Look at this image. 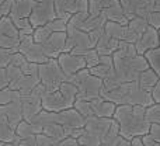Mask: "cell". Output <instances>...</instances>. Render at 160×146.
<instances>
[{
  "label": "cell",
  "instance_id": "6da1fadb",
  "mask_svg": "<svg viewBox=\"0 0 160 146\" xmlns=\"http://www.w3.org/2000/svg\"><path fill=\"white\" fill-rule=\"evenodd\" d=\"M150 124L146 118V107L143 105H133V114L127 121L119 124V132L122 138L132 139L135 136H145L149 133Z\"/></svg>",
  "mask_w": 160,
  "mask_h": 146
},
{
  "label": "cell",
  "instance_id": "7a4b0ae2",
  "mask_svg": "<svg viewBox=\"0 0 160 146\" xmlns=\"http://www.w3.org/2000/svg\"><path fill=\"white\" fill-rule=\"evenodd\" d=\"M38 76L41 83L47 86L48 91H56L59 90L61 84L68 80V76L62 70L61 65L58 62V58H51L48 62L39 65Z\"/></svg>",
  "mask_w": 160,
  "mask_h": 146
},
{
  "label": "cell",
  "instance_id": "3957f363",
  "mask_svg": "<svg viewBox=\"0 0 160 146\" xmlns=\"http://www.w3.org/2000/svg\"><path fill=\"white\" fill-rule=\"evenodd\" d=\"M56 17V8L53 2H37L30 14V23L34 28L45 25Z\"/></svg>",
  "mask_w": 160,
  "mask_h": 146
},
{
  "label": "cell",
  "instance_id": "277c9868",
  "mask_svg": "<svg viewBox=\"0 0 160 146\" xmlns=\"http://www.w3.org/2000/svg\"><path fill=\"white\" fill-rule=\"evenodd\" d=\"M78 87H79L78 98H84L90 101V100L101 96L102 90H104V82H102V79L90 73Z\"/></svg>",
  "mask_w": 160,
  "mask_h": 146
},
{
  "label": "cell",
  "instance_id": "5b68a950",
  "mask_svg": "<svg viewBox=\"0 0 160 146\" xmlns=\"http://www.w3.org/2000/svg\"><path fill=\"white\" fill-rule=\"evenodd\" d=\"M119 3H121L128 20L133 18V17H145V18H148L149 13L155 10L156 6L149 0H119Z\"/></svg>",
  "mask_w": 160,
  "mask_h": 146
},
{
  "label": "cell",
  "instance_id": "8992f818",
  "mask_svg": "<svg viewBox=\"0 0 160 146\" xmlns=\"http://www.w3.org/2000/svg\"><path fill=\"white\" fill-rule=\"evenodd\" d=\"M66 39H68V33L66 31L52 33L47 41H44V42L39 44V47H41L42 52H44L49 59L51 58H58V56L63 52Z\"/></svg>",
  "mask_w": 160,
  "mask_h": 146
},
{
  "label": "cell",
  "instance_id": "52a82bcc",
  "mask_svg": "<svg viewBox=\"0 0 160 146\" xmlns=\"http://www.w3.org/2000/svg\"><path fill=\"white\" fill-rule=\"evenodd\" d=\"M58 62L68 77H70L72 74L78 73L79 70L87 68L84 56L75 55V53H72V52H62L61 55L58 56Z\"/></svg>",
  "mask_w": 160,
  "mask_h": 146
},
{
  "label": "cell",
  "instance_id": "ba28073f",
  "mask_svg": "<svg viewBox=\"0 0 160 146\" xmlns=\"http://www.w3.org/2000/svg\"><path fill=\"white\" fill-rule=\"evenodd\" d=\"M41 104L44 110L53 111V113H61L66 108L73 107V103L69 101L59 90L56 91H48L41 100Z\"/></svg>",
  "mask_w": 160,
  "mask_h": 146
},
{
  "label": "cell",
  "instance_id": "9c48e42d",
  "mask_svg": "<svg viewBox=\"0 0 160 146\" xmlns=\"http://www.w3.org/2000/svg\"><path fill=\"white\" fill-rule=\"evenodd\" d=\"M0 117L4 118L13 129H16L20 122L24 119V117H22V103L13 101L8 103V104H0Z\"/></svg>",
  "mask_w": 160,
  "mask_h": 146
},
{
  "label": "cell",
  "instance_id": "30bf717a",
  "mask_svg": "<svg viewBox=\"0 0 160 146\" xmlns=\"http://www.w3.org/2000/svg\"><path fill=\"white\" fill-rule=\"evenodd\" d=\"M159 45H160L159 30L152 27V25H149V27L146 28V31L142 34V37L139 38V41L135 44V47H136V51H138L139 55H145L149 49L159 47Z\"/></svg>",
  "mask_w": 160,
  "mask_h": 146
},
{
  "label": "cell",
  "instance_id": "8fae6325",
  "mask_svg": "<svg viewBox=\"0 0 160 146\" xmlns=\"http://www.w3.org/2000/svg\"><path fill=\"white\" fill-rule=\"evenodd\" d=\"M112 121H114V118L93 115V117L86 119L84 128H86V131L97 135L98 138H101V141H102V138L105 136V133L108 132V129H110L111 125H112Z\"/></svg>",
  "mask_w": 160,
  "mask_h": 146
},
{
  "label": "cell",
  "instance_id": "7c38bea8",
  "mask_svg": "<svg viewBox=\"0 0 160 146\" xmlns=\"http://www.w3.org/2000/svg\"><path fill=\"white\" fill-rule=\"evenodd\" d=\"M58 122L63 127L70 128H84L86 118L76 110L75 107L66 108V110L58 113Z\"/></svg>",
  "mask_w": 160,
  "mask_h": 146
},
{
  "label": "cell",
  "instance_id": "4fadbf2b",
  "mask_svg": "<svg viewBox=\"0 0 160 146\" xmlns=\"http://www.w3.org/2000/svg\"><path fill=\"white\" fill-rule=\"evenodd\" d=\"M91 107H93L94 115L97 117H107V118H114V113H115L117 104L110 100H105L104 97H96V98L90 100Z\"/></svg>",
  "mask_w": 160,
  "mask_h": 146
},
{
  "label": "cell",
  "instance_id": "5bb4252c",
  "mask_svg": "<svg viewBox=\"0 0 160 146\" xmlns=\"http://www.w3.org/2000/svg\"><path fill=\"white\" fill-rule=\"evenodd\" d=\"M37 0H14L10 17L11 18H28Z\"/></svg>",
  "mask_w": 160,
  "mask_h": 146
},
{
  "label": "cell",
  "instance_id": "9a60e30c",
  "mask_svg": "<svg viewBox=\"0 0 160 146\" xmlns=\"http://www.w3.org/2000/svg\"><path fill=\"white\" fill-rule=\"evenodd\" d=\"M44 131V128L41 125H38L37 122L32 121H27V119H22L18 124V127L16 128V133L17 138L20 139H25V138H32V136H37L38 133H41Z\"/></svg>",
  "mask_w": 160,
  "mask_h": 146
},
{
  "label": "cell",
  "instance_id": "2e32d148",
  "mask_svg": "<svg viewBox=\"0 0 160 146\" xmlns=\"http://www.w3.org/2000/svg\"><path fill=\"white\" fill-rule=\"evenodd\" d=\"M39 82H41V80H39L38 74H21V76L17 77L16 80H13L8 87L14 88V90H20V91L32 90Z\"/></svg>",
  "mask_w": 160,
  "mask_h": 146
},
{
  "label": "cell",
  "instance_id": "e0dca14e",
  "mask_svg": "<svg viewBox=\"0 0 160 146\" xmlns=\"http://www.w3.org/2000/svg\"><path fill=\"white\" fill-rule=\"evenodd\" d=\"M118 48H119V41L107 35V34H104L101 37V39L96 44V49L100 55H114V52Z\"/></svg>",
  "mask_w": 160,
  "mask_h": 146
},
{
  "label": "cell",
  "instance_id": "ac0fdd59",
  "mask_svg": "<svg viewBox=\"0 0 160 146\" xmlns=\"http://www.w3.org/2000/svg\"><path fill=\"white\" fill-rule=\"evenodd\" d=\"M102 13L105 14V17H107L108 21H117L119 23V24H124V25H128V17L125 16V11L124 8H122L121 3H115V4L110 6V7L104 8L102 10Z\"/></svg>",
  "mask_w": 160,
  "mask_h": 146
},
{
  "label": "cell",
  "instance_id": "d6986e66",
  "mask_svg": "<svg viewBox=\"0 0 160 146\" xmlns=\"http://www.w3.org/2000/svg\"><path fill=\"white\" fill-rule=\"evenodd\" d=\"M160 80V76L152 68H148L146 70H143L138 77V84L141 86L143 90L152 91L155 88V86L158 84V82Z\"/></svg>",
  "mask_w": 160,
  "mask_h": 146
},
{
  "label": "cell",
  "instance_id": "ffe728a7",
  "mask_svg": "<svg viewBox=\"0 0 160 146\" xmlns=\"http://www.w3.org/2000/svg\"><path fill=\"white\" fill-rule=\"evenodd\" d=\"M127 27L128 25H124V24H119L117 21H107L105 23V34L112 38L118 39V41H122L125 38V33H127Z\"/></svg>",
  "mask_w": 160,
  "mask_h": 146
},
{
  "label": "cell",
  "instance_id": "44dd1931",
  "mask_svg": "<svg viewBox=\"0 0 160 146\" xmlns=\"http://www.w3.org/2000/svg\"><path fill=\"white\" fill-rule=\"evenodd\" d=\"M122 139V135L119 132V124L114 119L111 128L108 129V132L105 133V136L102 138V145L105 146H117L119 143V141Z\"/></svg>",
  "mask_w": 160,
  "mask_h": 146
},
{
  "label": "cell",
  "instance_id": "7402d4cb",
  "mask_svg": "<svg viewBox=\"0 0 160 146\" xmlns=\"http://www.w3.org/2000/svg\"><path fill=\"white\" fill-rule=\"evenodd\" d=\"M42 132H44L45 135H48L49 138L58 141V142L62 141V139H65V138H68L66 132H65V127L63 125H61L59 122H52V124L47 125Z\"/></svg>",
  "mask_w": 160,
  "mask_h": 146
},
{
  "label": "cell",
  "instance_id": "603a6c76",
  "mask_svg": "<svg viewBox=\"0 0 160 146\" xmlns=\"http://www.w3.org/2000/svg\"><path fill=\"white\" fill-rule=\"evenodd\" d=\"M16 139H17L16 129H13L10 127V124L4 118L0 117V142L8 143V142H14Z\"/></svg>",
  "mask_w": 160,
  "mask_h": 146
},
{
  "label": "cell",
  "instance_id": "cb8c5ba5",
  "mask_svg": "<svg viewBox=\"0 0 160 146\" xmlns=\"http://www.w3.org/2000/svg\"><path fill=\"white\" fill-rule=\"evenodd\" d=\"M0 35L18 37V28L16 27L10 16H3L0 18Z\"/></svg>",
  "mask_w": 160,
  "mask_h": 146
},
{
  "label": "cell",
  "instance_id": "d4e9b609",
  "mask_svg": "<svg viewBox=\"0 0 160 146\" xmlns=\"http://www.w3.org/2000/svg\"><path fill=\"white\" fill-rule=\"evenodd\" d=\"M32 122H37L38 125H41L42 128H45L47 125L52 124V122H58V113H53V111H48L42 108L41 113L32 119Z\"/></svg>",
  "mask_w": 160,
  "mask_h": 146
},
{
  "label": "cell",
  "instance_id": "484cf974",
  "mask_svg": "<svg viewBox=\"0 0 160 146\" xmlns=\"http://www.w3.org/2000/svg\"><path fill=\"white\" fill-rule=\"evenodd\" d=\"M42 110L41 103H24L22 104V117L27 121H32Z\"/></svg>",
  "mask_w": 160,
  "mask_h": 146
},
{
  "label": "cell",
  "instance_id": "4316f807",
  "mask_svg": "<svg viewBox=\"0 0 160 146\" xmlns=\"http://www.w3.org/2000/svg\"><path fill=\"white\" fill-rule=\"evenodd\" d=\"M132 114H133L132 104H118L115 108V113H114V119H115L118 124H121V122L127 121Z\"/></svg>",
  "mask_w": 160,
  "mask_h": 146
},
{
  "label": "cell",
  "instance_id": "83f0119b",
  "mask_svg": "<svg viewBox=\"0 0 160 146\" xmlns=\"http://www.w3.org/2000/svg\"><path fill=\"white\" fill-rule=\"evenodd\" d=\"M145 58L148 59L149 66L160 76V45L148 51V52L145 53Z\"/></svg>",
  "mask_w": 160,
  "mask_h": 146
},
{
  "label": "cell",
  "instance_id": "f1b7e54d",
  "mask_svg": "<svg viewBox=\"0 0 160 146\" xmlns=\"http://www.w3.org/2000/svg\"><path fill=\"white\" fill-rule=\"evenodd\" d=\"M13 101H20V91L14 90L11 87L2 88L0 90V104H8V103Z\"/></svg>",
  "mask_w": 160,
  "mask_h": 146
},
{
  "label": "cell",
  "instance_id": "f546056e",
  "mask_svg": "<svg viewBox=\"0 0 160 146\" xmlns=\"http://www.w3.org/2000/svg\"><path fill=\"white\" fill-rule=\"evenodd\" d=\"M73 107H75L76 110H78L86 119L94 115V111H93V107H91V103L88 101V100L76 98V101H75V104H73Z\"/></svg>",
  "mask_w": 160,
  "mask_h": 146
},
{
  "label": "cell",
  "instance_id": "4dcf8cb0",
  "mask_svg": "<svg viewBox=\"0 0 160 146\" xmlns=\"http://www.w3.org/2000/svg\"><path fill=\"white\" fill-rule=\"evenodd\" d=\"M128 27L132 31H135L136 34L142 35L146 31V28L149 27V23H148V18H145V17H133L128 21Z\"/></svg>",
  "mask_w": 160,
  "mask_h": 146
},
{
  "label": "cell",
  "instance_id": "1f68e13d",
  "mask_svg": "<svg viewBox=\"0 0 160 146\" xmlns=\"http://www.w3.org/2000/svg\"><path fill=\"white\" fill-rule=\"evenodd\" d=\"M78 141L80 145H84V146H101L102 145L101 138H98L97 135L86 131V128H84V132L82 133V136H80Z\"/></svg>",
  "mask_w": 160,
  "mask_h": 146
},
{
  "label": "cell",
  "instance_id": "d6a6232c",
  "mask_svg": "<svg viewBox=\"0 0 160 146\" xmlns=\"http://www.w3.org/2000/svg\"><path fill=\"white\" fill-rule=\"evenodd\" d=\"M114 69H115V68L111 66V65L98 63V65H96V66L90 68V73H91V74H94V76H97V77H100V79L104 80L105 77L108 76V74L114 72Z\"/></svg>",
  "mask_w": 160,
  "mask_h": 146
},
{
  "label": "cell",
  "instance_id": "836d02e7",
  "mask_svg": "<svg viewBox=\"0 0 160 146\" xmlns=\"http://www.w3.org/2000/svg\"><path fill=\"white\" fill-rule=\"evenodd\" d=\"M51 34H52V30L45 24V25H41V27H37L35 30H34L32 37H34V41H35L37 44H41V42L47 41V39L49 38Z\"/></svg>",
  "mask_w": 160,
  "mask_h": 146
},
{
  "label": "cell",
  "instance_id": "e575fe53",
  "mask_svg": "<svg viewBox=\"0 0 160 146\" xmlns=\"http://www.w3.org/2000/svg\"><path fill=\"white\" fill-rule=\"evenodd\" d=\"M18 37H11V35H0V48H6V49H14L18 51L20 45Z\"/></svg>",
  "mask_w": 160,
  "mask_h": 146
},
{
  "label": "cell",
  "instance_id": "d590c367",
  "mask_svg": "<svg viewBox=\"0 0 160 146\" xmlns=\"http://www.w3.org/2000/svg\"><path fill=\"white\" fill-rule=\"evenodd\" d=\"M146 118L150 124H160V103H155L146 108Z\"/></svg>",
  "mask_w": 160,
  "mask_h": 146
},
{
  "label": "cell",
  "instance_id": "8d00e7d4",
  "mask_svg": "<svg viewBox=\"0 0 160 146\" xmlns=\"http://www.w3.org/2000/svg\"><path fill=\"white\" fill-rule=\"evenodd\" d=\"M68 23H69V20L62 18V17H55L47 25L52 30V33H59V31H68Z\"/></svg>",
  "mask_w": 160,
  "mask_h": 146
},
{
  "label": "cell",
  "instance_id": "74e56055",
  "mask_svg": "<svg viewBox=\"0 0 160 146\" xmlns=\"http://www.w3.org/2000/svg\"><path fill=\"white\" fill-rule=\"evenodd\" d=\"M83 56H84V59H86V65H87L88 69L100 63V53L97 52L96 47H94V48H90V49H88Z\"/></svg>",
  "mask_w": 160,
  "mask_h": 146
},
{
  "label": "cell",
  "instance_id": "f35d334b",
  "mask_svg": "<svg viewBox=\"0 0 160 146\" xmlns=\"http://www.w3.org/2000/svg\"><path fill=\"white\" fill-rule=\"evenodd\" d=\"M17 51L14 49H6V48H0V68H7L13 61V55Z\"/></svg>",
  "mask_w": 160,
  "mask_h": 146
},
{
  "label": "cell",
  "instance_id": "ab89813d",
  "mask_svg": "<svg viewBox=\"0 0 160 146\" xmlns=\"http://www.w3.org/2000/svg\"><path fill=\"white\" fill-rule=\"evenodd\" d=\"M73 2H75V0H55L53 4H55V8H56V16L62 14V13H70Z\"/></svg>",
  "mask_w": 160,
  "mask_h": 146
},
{
  "label": "cell",
  "instance_id": "60d3db41",
  "mask_svg": "<svg viewBox=\"0 0 160 146\" xmlns=\"http://www.w3.org/2000/svg\"><path fill=\"white\" fill-rule=\"evenodd\" d=\"M87 17H88V13H75V14H72L69 23H68V28H80Z\"/></svg>",
  "mask_w": 160,
  "mask_h": 146
},
{
  "label": "cell",
  "instance_id": "b9f144b4",
  "mask_svg": "<svg viewBox=\"0 0 160 146\" xmlns=\"http://www.w3.org/2000/svg\"><path fill=\"white\" fill-rule=\"evenodd\" d=\"M104 10V0H88V14L100 16Z\"/></svg>",
  "mask_w": 160,
  "mask_h": 146
},
{
  "label": "cell",
  "instance_id": "7bdbcfd3",
  "mask_svg": "<svg viewBox=\"0 0 160 146\" xmlns=\"http://www.w3.org/2000/svg\"><path fill=\"white\" fill-rule=\"evenodd\" d=\"M4 146H38V143H37V138L32 136V138H25V139L17 138L14 142L4 143Z\"/></svg>",
  "mask_w": 160,
  "mask_h": 146
},
{
  "label": "cell",
  "instance_id": "ee69618b",
  "mask_svg": "<svg viewBox=\"0 0 160 146\" xmlns=\"http://www.w3.org/2000/svg\"><path fill=\"white\" fill-rule=\"evenodd\" d=\"M70 13H88V0H75Z\"/></svg>",
  "mask_w": 160,
  "mask_h": 146
},
{
  "label": "cell",
  "instance_id": "f6af8a7d",
  "mask_svg": "<svg viewBox=\"0 0 160 146\" xmlns=\"http://www.w3.org/2000/svg\"><path fill=\"white\" fill-rule=\"evenodd\" d=\"M6 72H7V76H8V79H10V83L22 74L21 68L17 66V65H13V63H10L7 68H6Z\"/></svg>",
  "mask_w": 160,
  "mask_h": 146
},
{
  "label": "cell",
  "instance_id": "bcb514c9",
  "mask_svg": "<svg viewBox=\"0 0 160 146\" xmlns=\"http://www.w3.org/2000/svg\"><path fill=\"white\" fill-rule=\"evenodd\" d=\"M104 34H105L104 27H97V28H93L91 31H88V35H90V39L94 44V47H96V44L101 39V37L104 35Z\"/></svg>",
  "mask_w": 160,
  "mask_h": 146
},
{
  "label": "cell",
  "instance_id": "7dc6e473",
  "mask_svg": "<svg viewBox=\"0 0 160 146\" xmlns=\"http://www.w3.org/2000/svg\"><path fill=\"white\" fill-rule=\"evenodd\" d=\"M38 69H39V65L34 63V62H30V61H27L21 66L22 74H38Z\"/></svg>",
  "mask_w": 160,
  "mask_h": 146
},
{
  "label": "cell",
  "instance_id": "c3c4849f",
  "mask_svg": "<svg viewBox=\"0 0 160 146\" xmlns=\"http://www.w3.org/2000/svg\"><path fill=\"white\" fill-rule=\"evenodd\" d=\"M148 23H149V25L160 30V11L159 10L150 11L149 16H148Z\"/></svg>",
  "mask_w": 160,
  "mask_h": 146
},
{
  "label": "cell",
  "instance_id": "681fc988",
  "mask_svg": "<svg viewBox=\"0 0 160 146\" xmlns=\"http://www.w3.org/2000/svg\"><path fill=\"white\" fill-rule=\"evenodd\" d=\"M8 86H10V79L7 76L6 68H0V90L4 87H8Z\"/></svg>",
  "mask_w": 160,
  "mask_h": 146
},
{
  "label": "cell",
  "instance_id": "f907efd6",
  "mask_svg": "<svg viewBox=\"0 0 160 146\" xmlns=\"http://www.w3.org/2000/svg\"><path fill=\"white\" fill-rule=\"evenodd\" d=\"M13 2L14 0H4V2L0 4V10H2L3 16H10L11 8H13Z\"/></svg>",
  "mask_w": 160,
  "mask_h": 146
},
{
  "label": "cell",
  "instance_id": "816d5d0a",
  "mask_svg": "<svg viewBox=\"0 0 160 146\" xmlns=\"http://www.w3.org/2000/svg\"><path fill=\"white\" fill-rule=\"evenodd\" d=\"M78 145H79V141L76 138H72V136H68V138L58 142V146H78Z\"/></svg>",
  "mask_w": 160,
  "mask_h": 146
},
{
  "label": "cell",
  "instance_id": "f5cc1de1",
  "mask_svg": "<svg viewBox=\"0 0 160 146\" xmlns=\"http://www.w3.org/2000/svg\"><path fill=\"white\" fill-rule=\"evenodd\" d=\"M149 133L152 135L153 139H156L158 142H160V124H152Z\"/></svg>",
  "mask_w": 160,
  "mask_h": 146
},
{
  "label": "cell",
  "instance_id": "db71d44e",
  "mask_svg": "<svg viewBox=\"0 0 160 146\" xmlns=\"http://www.w3.org/2000/svg\"><path fill=\"white\" fill-rule=\"evenodd\" d=\"M142 138H143V145L145 146H160V142H158L156 139H153L150 133L142 136Z\"/></svg>",
  "mask_w": 160,
  "mask_h": 146
},
{
  "label": "cell",
  "instance_id": "11a10c76",
  "mask_svg": "<svg viewBox=\"0 0 160 146\" xmlns=\"http://www.w3.org/2000/svg\"><path fill=\"white\" fill-rule=\"evenodd\" d=\"M14 24H16V27L18 28V30H21V28L27 27V25H30V18H13Z\"/></svg>",
  "mask_w": 160,
  "mask_h": 146
},
{
  "label": "cell",
  "instance_id": "9f6ffc18",
  "mask_svg": "<svg viewBox=\"0 0 160 146\" xmlns=\"http://www.w3.org/2000/svg\"><path fill=\"white\" fill-rule=\"evenodd\" d=\"M152 96L155 103H160V80L158 82V84L155 86V88L152 90Z\"/></svg>",
  "mask_w": 160,
  "mask_h": 146
},
{
  "label": "cell",
  "instance_id": "6f0895ef",
  "mask_svg": "<svg viewBox=\"0 0 160 146\" xmlns=\"http://www.w3.org/2000/svg\"><path fill=\"white\" fill-rule=\"evenodd\" d=\"M131 146H145L143 145V138L142 136H135L131 139Z\"/></svg>",
  "mask_w": 160,
  "mask_h": 146
},
{
  "label": "cell",
  "instance_id": "680465c9",
  "mask_svg": "<svg viewBox=\"0 0 160 146\" xmlns=\"http://www.w3.org/2000/svg\"><path fill=\"white\" fill-rule=\"evenodd\" d=\"M117 146H131V141H129V139L122 138L121 141H119V143L117 145Z\"/></svg>",
  "mask_w": 160,
  "mask_h": 146
},
{
  "label": "cell",
  "instance_id": "91938a15",
  "mask_svg": "<svg viewBox=\"0 0 160 146\" xmlns=\"http://www.w3.org/2000/svg\"><path fill=\"white\" fill-rule=\"evenodd\" d=\"M149 2H152L153 4H160V0H149Z\"/></svg>",
  "mask_w": 160,
  "mask_h": 146
},
{
  "label": "cell",
  "instance_id": "94428289",
  "mask_svg": "<svg viewBox=\"0 0 160 146\" xmlns=\"http://www.w3.org/2000/svg\"><path fill=\"white\" fill-rule=\"evenodd\" d=\"M2 17H3V14H2V10H0V18H2Z\"/></svg>",
  "mask_w": 160,
  "mask_h": 146
},
{
  "label": "cell",
  "instance_id": "6125c7cd",
  "mask_svg": "<svg viewBox=\"0 0 160 146\" xmlns=\"http://www.w3.org/2000/svg\"><path fill=\"white\" fill-rule=\"evenodd\" d=\"M0 146H4V143H3V142H0Z\"/></svg>",
  "mask_w": 160,
  "mask_h": 146
},
{
  "label": "cell",
  "instance_id": "be15d7a7",
  "mask_svg": "<svg viewBox=\"0 0 160 146\" xmlns=\"http://www.w3.org/2000/svg\"><path fill=\"white\" fill-rule=\"evenodd\" d=\"M3 2H4V0H0V4H2V3H3Z\"/></svg>",
  "mask_w": 160,
  "mask_h": 146
},
{
  "label": "cell",
  "instance_id": "e7e4bbea",
  "mask_svg": "<svg viewBox=\"0 0 160 146\" xmlns=\"http://www.w3.org/2000/svg\"><path fill=\"white\" fill-rule=\"evenodd\" d=\"M78 146H84V145H80V143H79V145H78Z\"/></svg>",
  "mask_w": 160,
  "mask_h": 146
},
{
  "label": "cell",
  "instance_id": "03108f58",
  "mask_svg": "<svg viewBox=\"0 0 160 146\" xmlns=\"http://www.w3.org/2000/svg\"><path fill=\"white\" fill-rule=\"evenodd\" d=\"M159 33H160V30H159Z\"/></svg>",
  "mask_w": 160,
  "mask_h": 146
}]
</instances>
